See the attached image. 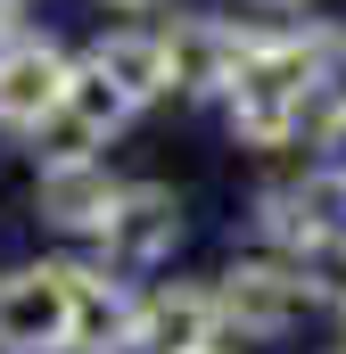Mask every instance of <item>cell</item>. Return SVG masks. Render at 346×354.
Masks as SVG:
<instances>
[{"label":"cell","mask_w":346,"mask_h":354,"mask_svg":"<svg viewBox=\"0 0 346 354\" xmlns=\"http://www.w3.org/2000/svg\"><path fill=\"white\" fill-rule=\"evenodd\" d=\"M206 354H223V346H206Z\"/></svg>","instance_id":"19"},{"label":"cell","mask_w":346,"mask_h":354,"mask_svg":"<svg viewBox=\"0 0 346 354\" xmlns=\"http://www.w3.org/2000/svg\"><path fill=\"white\" fill-rule=\"evenodd\" d=\"M338 354H346V346H338Z\"/></svg>","instance_id":"20"},{"label":"cell","mask_w":346,"mask_h":354,"mask_svg":"<svg viewBox=\"0 0 346 354\" xmlns=\"http://www.w3.org/2000/svg\"><path fill=\"white\" fill-rule=\"evenodd\" d=\"M248 8H313V0H248Z\"/></svg>","instance_id":"16"},{"label":"cell","mask_w":346,"mask_h":354,"mask_svg":"<svg viewBox=\"0 0 346 354\" xmlns=\"http://www.w3.org/2000/svg\"><path fill=\"white\" fill-rule=\"evenodd\" d=\"M75 280V354H116L132 346V313H140V297H132V280L107 264H66Z\"/></svg>","instance_id":"10"},{"label":"cell","mask_w":346,"mask_h":354,"mask_svg":"<svg viewBox=\"0 0 346 354\" xmlns=\"http://www.w3.org/2000/svg\"><path fill=\"white\" fill-rule=\"evenodd\" d=\"M338 223H346V189H338L330 165L256 189V239L272 248V256H305V248H313L322 231H338Z\"/></svg>","instance_id":"5"},{"label":"cell","mask_w":346,"mask_h":354,"mask_svg":"<svg viewBox=\"0 0 346 354\" xmlns=\"http://www.w3.org/2000/svg\"><path fill=\"white\" fill-rule=\"evenodd\" d=\"M0 354H75V280H66V264H25L0 280Z\"/></svg>","instance_id":"4"},{"label":"cell","mask_w":346,"mask_h":354,"mask_svg":"<svg viewBox=\"0 0 346 354\" xmlns=\"http://www.w3.org/2000/svg\"><path fill=\"white\" fill-rule=\"evenodd\" d=\"M215 305H223V330H239V338H289L305 313H313V288H305V272L297 256H231L223 280H215Z\"/></svg>","instance_id":"2"},{"label":"cell","mask_w":346,"mask_h":354,"mask_svg":"<svg viewBox=\"0 0 346 354\" xmlns=\"http://www.w3.org/2000/svg\"><path fill=\"white\" fill-rule=\"evenodd\" d=\"M313 107L346 115V25H322V66H313Z\"/></svg>","instance_id":"14"},{"label":"cell","mask_w":346,"mask_h":354,"mask_svg":"<svg viewBox=\"0 0 346 354\" xmlns=\"http://www.w3.org/2000/svg\"><path fill=\"white\" fill-rule=\"evenodd\" d=\"M116 189H124V181L107 174V157H66V165H42V181H33V206H42V223L99 239V223H107Z\"/></svg>","instance_id":"9"},{"label":"cell","mask_w":346,"mask_h":354,"mask_svg":"<svg viewBox=\"0 0 346 354\" xmlns=\"http://www.w3.org/2000/svg\"><path fill=\"white\" fill-rule=\"evenodd\" d=\"M297 272H305L313 305H346V223H338V231H322V239L297 256Z\"/></svg>","instance_id":"13"},{"label":"cell","mask_w":346,"mask_h":354,"mask_svg":"<svg viewBox=\"0 0 346 354\" xmlns=\"http://www.w3.org/2000/svg\"><path fill=\"white\" fill-rule=\"evenodd\" d=\"M313 66H322V25H248V58L223 91V124L239 149H297L313 132Z\"/></svg>","instance_id":"1"},{"label":"cell","mask_w":346,"mask_h":354,"mask_svg":"<svg viewBox=\"0 0 346 354\" xmlns=\"http://www.w3.org/2000/svg\"><path fill=\"white\" fill-rule=\"evenodd\" d=\"M338 346H346V305H338Z\"/></svg>","instance_id":"18"},{"label":"cell","mask_w":346,"mask_h":354,"mask_svg":"<svg viewBox=\"0 0 346 354\" xmlns=\"http://www.w3.org/2000/svg\"><path fill=\"white\" fill-rule=\"evenodd\" d=\"M107 8H157V0H107Z\"/></svg>","instance_id":"17"},{"label":"cell","mask_w":346,"mask_h":354,"mask_svg":"<svg viewBox=\"0 0 346 354\" xmlns=\"http://www.w3.org/2000/svg\"><path fill=\"white\" fill-rule=\"evenodd\" d=\"M165 50H173V99H215L223 107V91H231L239 58H248V25L198 8V17H173L165 25Z\"/></svg>","instance_id":"6"},{"label":"cell","mask_w":346,"mask_h":354,"mask_svg":"<svg viewBox=\"0 0 346 354\" xmlns=\"http://www.w3.org/2000/svg\"><path fill=\"white\" fill-rule=\"evenodd\" d=\"M91 66H99V75H116V83L132 91L140 107L173 99V50H165V25H116V33H99V41H91Z\"/></svg>","instance_id":"11"},{"label":"cell","mask_w":346,"mask_h":354,"mask_svg":"<svg viewBox=\"0 0 346 354\" xmlns=\"http://www.w3.org/2000/svg\"><path fill=\"white\" fill-rule=\"evenodd\" d=\"M223 346V305L206 280H165L132 313V354H206Z\"/></svg>","instance_id":"7"},{"label":"cell","mask_w":346,"mask_h":354,"mask_svg":"<svg viewBox=\"0 0 346 354\" xmlns=\"http://www.w3.org/2000/svg\"><path fill=\"white\" fill-rule=\"evenodd\" d=\"M181 231H190V214H181V198H173L165 181H124L116 206H107V223H99V264L140 280V272L173 264Z\"/></svg>","instance_id":"3"},{"label":"cell","mask_w":346,"mask_h":354,"mask_svg":"<svg viewBox=\"0 0 346 354\" xmlns=\"http://www.w3.org/2000/svg\"><path fill=\"white\" fill-rule=\"evenodd\" d=\"M66 75H75V58L50 33H8L0 41V124L8 132H33L66 99Z\"/></svg>","instance_id":"8"},{"label":"cell","mask_w":346,"mask_h":354,"mask_svg":"<svg viewBox=\"0 0 346 354\" xmlns=\"http://www.w3.org/2000/svg\"><path fill=\"white\" fill-rule=\"evenodd\" d=\"M17 17H25V0H0V41L17 33Z\"/></svg>","instance_id":"15"},{"label":"cell","mask_w":346,"mask_h":354,"mask_svg":"<svg viewBox=\"0 0 346 354\" xmlns=\"http://www.w3.org/2000/svg\"><path fill=\"white\" fill-rule=\"evenodd\" d=\"M58 115H75L91 140L107 149V140H116V132H124V124L140 115V99L116 83V75H99L91 58H75V75H66V99H58Z\"/></svg>","instance_id":"12"}]
</instances>
